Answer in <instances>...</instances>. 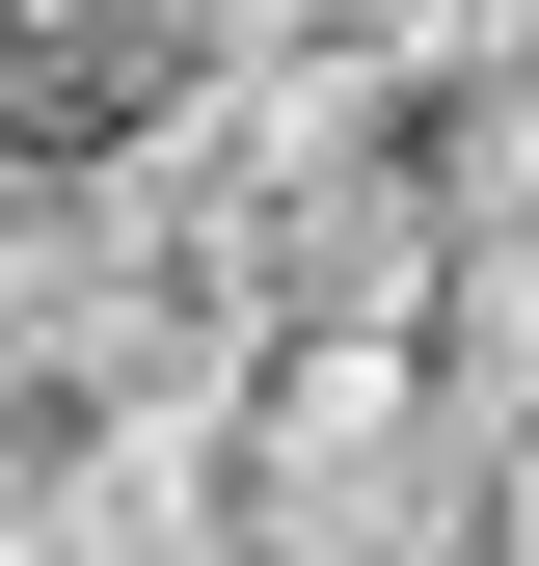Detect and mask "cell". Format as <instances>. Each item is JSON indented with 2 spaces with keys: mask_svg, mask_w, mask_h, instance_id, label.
Returning a JSON list of instances; mask_svg holds the SVG:
<instances>
[{
  "mask_svg": "<svg viewBox=\"0 0 539 566\" xmlns=\"http://www.w3.org/2000/svg\"><path fill=\"white\" fill-rule=\"evenodd\" d=\"M216 485H243V566H486V405L432 350H270Z\"/></svg>",
  "mask_w": 539,
  "mask_h": 566,
  "instance_id": "1",
  "label": "cell"
},
{
  "mask_svg": "<svg viewBox=\"0 0 539 566\" xmlns=\"http://www.w3.org/2000/svg\"><path fill=\"white\" fill-rule=\"evenodd\" d=\"M82 270H108V217L0 189V459H54V432H82Z\"/></svg>",
  "mask_w": 539,
  "mask_h": 566,
  "instance_id": "2",
  "label": "cell"
},
{
  "mask_svg": "<svg viewBox=\"0 0 539 566\" xmlns=\"http://www.w3.org/2000/svg\"><path fill=\"white\" fill-rule=\"evenodd\" d=\"M243 54H324V82H458L486 0H243Z\"/></svg>",
  "mask_w": 539,
  "mask_h": 566,
  "instance_id": "3",
  "label": "cell"
}]
</instances>
